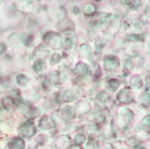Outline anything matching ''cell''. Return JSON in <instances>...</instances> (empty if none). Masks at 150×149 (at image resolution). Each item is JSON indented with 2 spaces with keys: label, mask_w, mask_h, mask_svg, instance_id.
Returning <instances> with one entry per match:
<instances>
[{
  "label": "cell",
  "mask_w": 150,
  "mask_h": 149,
  "mask_svg": "<svg viewBox=\"0 0 150 149\" xmlns=\"http://www.w3.org/2000/svg\"><path fill=\"white\" fill-rule=\"evenodd\" d=\"M45 42H48L51 47L54 49H59L61 47V38L58 34L54 33V32H50L48 33L45 38Z\"/></svg>",
  "instance_id": "cell-1"
},
{
  "label": "cell",
  "mask_w": 150,
  "mask_h": 149,
  "mask_svg": "<svg viewBox=\"0 0 150 149\" xmlns=\"http://www.w3.org/2000/svg\"><path fill=\"white\" fill-rule=\"evenodd\" d=\"M119 65H120V61L116 56H109L105 59V67L108 70L117 68Z\"/></svg>",
  "instance_id": "cell-2"
},
{
  "label": "cell",
  "mask_w": 150,
  "mask_h": 149,
  "mask_svg": "<svg viewBox=\"0 0 150 149\" xmlns=\"http://www.w3.org/2000/svg\"><path fill=\"white\" fill-rule=\"evenodd\" d=\"M117 98L121 103H129L132 101V97L130 96V92L129 89H122L118 93Z\"/></svg>",
  "instance_id": "cell-3"
},
{
  "label": "cell",
  "mask_w": 150,
  "mask_h": 149,
  "mask_svg": "<svg viewBox=\"0 0 150 149\" xmlns=\"http://www.w3.org/2000/svg\"><path fill=\"white\" fill-rule=\"evenodd\" d=\"M36 129L33 124H26L20 128V132L25 137H32L34 135Z\"/></svg>",
  "instance_id": "cell-4"
},
{
  "label": "cell",
  "mask_w": 150,
  "mask_h": 149,
  "mask_svg": "<svg viewBox=\"0 0 150 149\" xmlns=\"http://www.w3.org/2000/svg\"><path fill=\"white\" fill-rule=\"evenodd\" d=\"M60 101L63 102H71L74 100L75 98V93L73 91L71 90H67L63 93H60Z\"/></svg>",
  "instance_id": "cell-5"
},
{
  "label": "cell",
  "mask_w": 150,
  "mask_h": 149,
  "mask_svg": "<svg viewBox=\"0 0 150 149\" xmlns=\"http://www.w3.org/2000/svg\"><path fill=\"white\" fill-rule=\"evenodd\" d=\"M62 117L64 119H72L75 117V112L72 107H66L62 112Z\"/></svg>",
  "instance_id": "cell-6"
},
{
  "label": "cell",
  "mask_w": 150,
  "mask_h": 149,
  "mask_svg": "<svg viewBox=\"0 0 150 149\" xmlns=\"http://www.w3.org/2000/svg\"><path fill=\"white\" fill-rule=\"evenodd\" d=\"M88 72V66L84 63H78L76 66V73L79 76H85Z\"/></svg>",
  "instance_id": "cell-7"
},
{
  "label": "cell",
  "mask_w": 150,
  "mask_h": 149,
  "mask_svg": "<svg viewBox=\"0 0 150 149\" xmlns=\"http://www.w3.org/2000/svg\"><path fill=\"white\" fill-rule=\"evenodd\" d=\"M76 109L80 113H86L90 111V104L86 102H80L77 103Z\"/></svg>",
  "instance_id": "cell-8"
},
{
  "label": "cell",
  "mask_w": 150,
  "mask_h": 149,
  "mask_svg": "<svg viewBox=\"0 0 150 149\" xmlns=\"http://www.w3.org/2000/svg\"><path fill=\"white\" fill-rule=\"evenodd\" d=\"M130 82H131L132 86L135 89H140L142 87V81H141V79H140V77L139 76H134L131 78Z\"/></svg>",
  "instance_id": "cell-9"
},
{
  "label": "cell",
  "mask_w": 150,
  "mask_h": 149,
  "mask_svg": "<svg viewBox=\"0 0 150 149\" xmlns=\"http://www.w3.org/2000/svg\"><path fill=\"white\" fill-rule=\"evenodd\" d=\"M92 52V49H91V47L87 44H84L82 45L81 48H80V54L82 57H88Z\"/></svg>",
  "instance_id": "cell-10"
},
{
  "label": "cell",
  "mask_w": 150,
  "mask_h": 149,
  "mask_svg": "<svg viewBox=\"0 0 150 149\" xmlns=\"http://www.w3.org/2000/svg\"><path fill=\"white\" fill-rule=\"evenodd\" d=\"M24 143L22 139L16 138L11 142V149H23Z\"/></svg>",
  "instance_id": "cell-11"
},
{
  "label": "cell",
  "mask_w": 150,
  "mask_h": 149,
  "mask_svg": "<svg viewBox=\"0 0 150 149\" xmlns=\"http://www.w3.org/2000/svg\"><path fill=\"white\" fill-rule=\"evenodd\" d=\"M109 87L110 89L114 92L116 91L119 87H120V81L118 79H115V78H112L110 81H109Z\"/></svg>",
  "instance_id": "cell-12"
},
{
  "label": "cell",
  "mask_w": 150,
  "mask_h": 149,
  "mask_svg": "<svg viewBox=\"0 0 150 149\" xmlns=\"http://www.w3.org/2000/svg\"><path fill=\"white\" fill-rule=\"evenodd\" d=\"M95 12V6L93 4H87L84 6V13L87 16H91Z\"/></svg>",
  "instance_id": "cell-13"
},
{
  "label": "cell",
  "mask_w": 150,
  "mask_h": 149,
  "mask_svg": "<svg viewBox=\"0 0 150 149\" xmlns=\"http://www.w3.org/2000/svg\"><path fill=\"white\" fill-rule=\"evenodd\" d=\"M50 82L52 84H58L59 81V73L58 71H54L50 74Z\"/></svg>",
  "instance_id": "cell-14"
},
{
  "label": "cell",
  "mask_w": 150,
  "mask_h": 149,
  "mask_svg": "<svg viewBox=\"0 0 150 149\" xmlns=\"http://www.w3.org/2000/svg\"><path fill=\"white\" fill-rule=\"evenodd\" d=\"M16 81L17 83L21 85H25L27 83H28V78H27L24 75H19L16 77Z\"/></svg>",
  "instance_id": "cell-15"
},
{
  "label": "cell",
  "mask_w": 150,
  "mask_h": 149,
  "mask_svg": "<svg viewBox=\"0 0 150 149\" xmlns=\"http://www.w3.org/2000/svg\"><path fill=\"white\" fill-rule=\"evenodd\" d=\"M42 67H43V62H42V59L36 60V62L33 65V69L35 71H40V70L42 69Z\"/></svg>",
  "instance_id": "cell-16"
},
{
  "label": "cell",
  "mask_w": 150,
  "mask_h": 149,
  "mask_svg": "<svg viewBox=\"0 0 150 149\" xmlns=\"http://www.w3.org/2000/svg\"><path fill=\"white\" fill-rule=\"evenodd\" d=\"M97 98L102 102H105L109 99V94L106 92H100L97 94Z\"/></svg>",
  "instance_id": "cell-17"
},
{
  "label": "cell",
  "mask_w": 150,
  "mask_h": 149,
  "mask_svg": "<svg viewBox=\"0 0 150 149\" xmlns=\"http://www.w3.org/2000/svg\"><path fill=\"white\" fill-rule=\"evenodd\" d=\"M85 139H86V137L84 136L83 134H77L76 136V138H75L76 142L78 143V144L83 143V142L85 141Z\"/></svg>",
  "instance_id": "cell-18"
},
{
  "label": "cell",
  "mask_w": 150,
  "mask_h": 149,
  "mask_svg": "<svg viewBox=\"0 0 150 149\" xmlns=\"http://www.w3.org/2000/svg\"><path fill=\"white\" fill-rule=\"evenodd\" d=\"M43 123H44V125L40 126V127H42V129H48L50 125H49V121H48V118H47V117H43V118L42 119V120H40V124H43Z\"/></svg>",
  "instance_id": "cell-19"
},
{
  "label": "cell",
  "mask_w": 150,
  "mask_h": 149,
  "mask_svg": "<svg viewBox=\"0 0 150 149\" xmlns=\"http://www.w3.org/2000/svg\"><path fill=\"white\" fill-rule=\"evenodd\" d=\"M60 60V56L59 55V54L55 53V54H53L52 57H51V63L52 64H57L59 63Z\"/></svg>",
  "instance_id": "cell-20"
},
{
  "label": "cell",
  "mask_w": 150,
  "mask_h": 149,
  "mask_svg": "<svg viewBox=\"0 0 150 149\" xmlns=\"http://www.w3.org/2000/svg\"><path fill=\"white\" fill-rule=\"evenodd\" d=\"M6 51V45L3 42H0V55Z\"/></svg>",
  "instance_id": "cell-21"
},
{
  "label": "cell",
  "mask_w": 150,
  "mask_h": 149,
  "mask_svg": "<svg viewBox=\"0 0 150 149\" xmlns=\"http://www.w3.org/2000/svg\"><path fill=\"white\" fill-rule=\"evenodd\" d=\"M132 66H133V65H132V63H130L129 61H126V62L124 63V67H126L127 69H130Z\"/></svg>",
  "instance_id": "cell-22"
},
{
  "label": "cell",
  "mask_w": 150,
  "mask_h": 149,
  "mask_svg": "<svg viewBox=\"0 0 150 149\" xmlns=\"http://www.w3.org/2000/svg\"><path fill=\"white\" fill-rule=\"evenodd\" d=\"M71 45H72V40L70 39H67L66 40V46H67V48H70Z\"/></svg>",
  "instance_id": "cell-23"
},
{
  "label": "cell",
  "mask_w": 150,
  "mask_h": 149,
  "mask_svg": "<svg viewBox=\"0 0 150 149\" xmlns=\"http://www.w3.org/2000/svg\"><path fill=\"white\" fill-rule=\"evenodd\" d=\"M129 40H133V42H137V40H139V38H138V35H135V34H133V35H130L129 36Z\"/></svg>",
  "instance_id": "cell-24"
}]
</instances>
